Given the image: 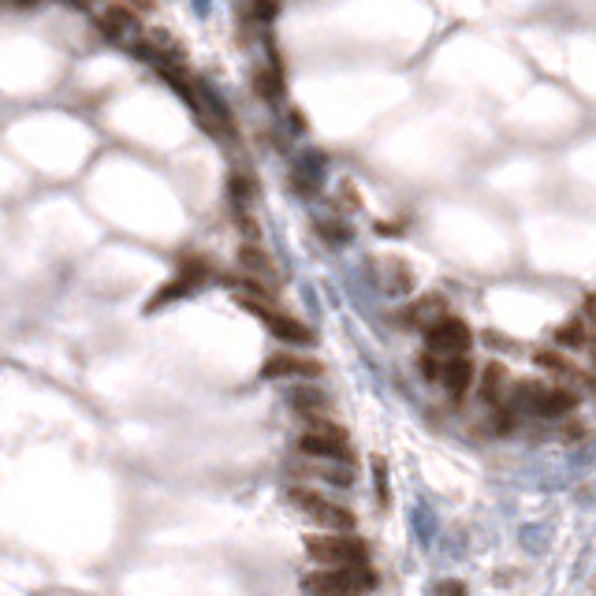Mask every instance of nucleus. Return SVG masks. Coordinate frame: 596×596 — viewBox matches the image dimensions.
Masks as SVG:
<instances>
[{
    "label": "nucleus",
    "mask_w": 596,
    "mask_h": 596,
    "mask_svg": "<svg viewBox=\"0 0 596 596\" xmlns=\"http://www.w3.org/2000/svg\"><path fill=\"white\" fill-rule=\"evenodd\" d=\"M373 571L365 563H351V567H328V571H313L306 578V589L313 596H358L373 589Z\"/></svg>",
    "instance_id": "f257e3e1"
},
{
    "label": "nucleus",
    "mask_w": 596,
    "mask_h": 596,
    "mask_svg": "<svg viewBox=\"0 0 596 596\" xmlns=\"http://www.w3.org/2000/svg\"><path fill=\"white\" fill-rule=\"evenodd\" d=\"M384 276H388L384 284H388V291H392V295H402V291H411V288H414V272H411V265L399 261V258H388Z\"/></svg>",
    "instance_id": "f8f14e48"
},
{
    "label": "nucleus",
    "mask_w": 596,
    "mask_h": 596,
    "mask_svg": "<svg viewBox=\"0 0 596 596\" xmlns=\"http://www.w3.org/2000/svg\"><path fill=\"white\" fill-rule=\"evenodd\" d=\"M429 313H436V317H448V306H444V298H440V295H425V298L411 309V321L425 325V321H429Z\"/></svg>",
    "instance_id": "dca6fc26"
},
{
    "label": "nucleus",
    "mask_w": 596,
    "mask_h": 596,
    "mask_svg": "<svg viewBox=\"0 0 596 596\" xmlns=\"http://www.w3.org/2000/svg\"><path fill=\"white\" fill-rule=\"evenodd\" d=\"M298 448L306 455H321V459H351L347 432H343L339 425H332V421H325V418H313V425L298 440Z\"/></svg>",
    "instance_id": "423d86ee"
},
{
    "label": "nucleus",
    "mask_w": 596,
    "mask_h": 596,
    "mask_svg": "<svg viewBox=\"0 0 596 596\" xmlns=\"http://www.w3.org/2000/svg\"><path fill=\"white\" fill-rule=\"evenodd\" d=\"M444 388L459 399V395H466V388L474 384V362H469L466 355H459V358H444Z\"/></svg>",
    "instance_id": "1a4fd4ad"
},
{
    "label": "nucleus",
    "mask_w": 596,
    "mask_h": 596,
    "mask_svg": "<svg viewBox=\"0 0 596 596\" xmlns=\"http://www.w3.org/2000/svg\"><path fill=\"white\" fill-rule=\"evenodd\" d=\"M507 369L504 365H499V362H492L488 369H485V381H481V395L488 399V402H499V399H504V388H507Z\"/></svg>",
    "instance_id": "4468645a"
},
{
    "label": "nucleus",
    "mask_w": 596,
    "mask_h": 596,
    "mask_svg": "<svg viewBox=\"0 0 596 596\" xmlns=\"http://www.w3.org/2000/svg\"><path fill=\"white\" fill-rule=\"evenodd\" d=\"M232 194H235L239 209H246V202L254 198V183H250V175H232Z\"/></svg>",
    "instance_id": "6ab92c4d"
},
{
    "label": "nucleus",
    "mask_w": 596,
    "mask_h": 596,
    "mask_svg": "<svg viewBox=\"0 0 596 596\" xmlns=\"http://www.w3.org/2000/svg\"><path fill=\"white\" fill-rule=\"evenodd\" d=\"M537 365H544V369H552V373H578L574 369V362L567 358V355H559V351H537Z\"/></svg>",
    "instance_id": "f3484780"
},
{
    "label": "nucleus",
    "mask_w": 596,
    "mask_h": 596,
    "mask_svg": "<svg viewBox=\"0 0 596 596\" xmlns=\"http://www.w3.org/2000/svg\"><path fill=\"white\" fill-rule=\"evenodd\" d=\"M291 402H295V411H302V414H317V411H325V406H328V399H325L317 388H298V392H291Z\"/></svg>",
    "instance_id": "2eb2a0df"
},
{
    "label": "nucleus",
    "mask_w": 596,
    "mask_h": 596,
    "mask_svg": "<svg viewBox=\"0 0 596 596\" xmlns=\"http://www.w3.org/2000/svg\"><path fill=\"white\" fill-rule=\"evenodd\" d=\"M239 269H246L250 276H258V279H272L276 276V265L269 261V254L261 246H239Z\"/></svg>",
    "instance_id": "9b49d317"
},
{
    "label": "nucleus",
    "mask_w": 596,
    "mask_h": 596,
    "mask_svg": "<svg viewBox=\"0 0 596 596\" xmlns=\"http://www.w3.org/2000/svg\"><path fill=\"white\" fill-rule=\"evenodd\" d=\"M288 496H291V504L302 507L317 525L336 529V533H351L355 515L343 507V504H336V499H328V496H321V492H309V488H291Z\"/></svg>",
    "instance_id": "7ed1b4c3"
},
{
    "label": "nucleus",
    "mask_w": 596,
    "mask_h": 596,
    "mask_svg": "<svg viewBox=\"0 0 596 596\" xmlns=\"http://www.w3.org/2000/svg\"><path fill=\"white\" fill-rule=\"evenodd\" d=\"M425 343H429V351H432V355H440V358H459V355L469 351L474 336H469L466 321H459V317H451V313H448V317L432 321V325L425 328Z\"/></svg>",
    "instance_id": "20e7f679"
},
{
    "label": "nucleus",
    "mask_w": 596,
    "mask_h": 596,
    "mask_svg": "<svg viewBox=\"0 0 596 596\" xmlns=\"http://www.w3.org/2000/svg\"><path fill=\"white\" fill-rule=\"evenodd\" d=\"M589 339H592V332H589V325L582 317H574V321L555 328V343H559V347H589Z\"/></svg>",
    "instance_id": "ddd939ff"
},
{
    "label": "nucleus",
    "mask_w": 596,
    "mask_h": 596,
    "mask_svg": "<svg viewBox=\"0 0 596 596\" xmlns=\"http://www.w3.org/2000/svg\"><path fill=\"white\" fill-rule=\"evenodd\" d=\"M585 313H589V317L596 321V295H589V298H585Z\"/></svg>",
    "instance_id": "5701e85b"
},
{
    "label": "nucleus",
    "mask_w": 596,
    "mask_h": 596,
    "mask_svg": "<svg viewBox=\"0 0 596 596\" xmlns=\"http://www.w3.org/2000/svg\"><path fill=\"white\" fill-rule=\"evenodd\" d=\"M8 5H12V8H34L38 0H8Z\"/></svg>",
    "instance_id": "b1692460"
},
{
    "label": "nucleus",
    "mask_w": 596,
    "mask_h": 596,
    "mask_svg": "<svg viewBox=\"0 0 596 596\" xmlns=\"http://www.w3.org/2000/svg\"><path fill=\"white\" fill-rule=\"evenodd\" d=\"M592 365H596V347H592Z\"/></svg>",
    "instance_id": "393cba45"
},
{
    "label": "nucleus",
    "mask_w": 596,
    "mask_h": 596,
    "mask_svg": "<svg viewBox=\"0 0 596 596\" xmlns=\"http://www.w3.org/2000/svg\"><path fill=\"white\" fill-rule=\"evenodd\" d=\"M317 232H321L328 242H347V235H351L347 228L339 224V221H321V224H317Z\"/></svg>",
    "instance_id": "aec40b11"
},
{
    "label": "nucleus",
    "mask_w": 596,
    "mask_h": 596,
    "mask_svg": "<svg viewBox=\"0 0 596 596\" xmlns=\"http://www.w3.org/2000/svg\"><path fill=\"white\" fill-rule=\"evenodd\" d=\"M242 306H246V309H254L258 317L265 321V328H269L276 339H284V343H298V347H309V343L317 339L309 325H302L298 317H288V313H279V309L265 306V298H242Z\"/></svg>",
    "instance_id": "39448f33"
},
{
    "label": "nucleus",
    "mask_w": 596,
    "mask_h": 596,
    "mask_svg": "<svg viewBox=\"0 0 596 596\" xmlns=\"http://www.w3.org/2000/svg\"><path fill=\"white\" fill-rule=\"evenodd\" d=\"M306 552L328 563V567H351V563H365V541H358L355 533H317V537H306Z\"/></svg>",
    "instance_id": "f03ea898"
},
{
    "label": "nucleus",
    "mask_w": 596,
    "mask_h": 596,
    "mask_svg": "<svg viewBox=\"0 0 596 596\" xmlns=\"http://www.w3.org/2000/svg\"><path fill=\"white\" fill-rule=\"evenodd\" d=\"M254 82H258V90L265 93V98H276V93L284 90V82H279V71H276V68H261Z\"/></svg>",
    "instance_id": "a211bd4d"
},
{
    "label": "nucleus",
    "mask_w": 596,
    "mask_h": 596,
    "mask_svg": "<svg viewBox=\"0 0 596 596\" xmlns=\"http://www.w3.org/2000/svg\"><path fill=\"white\" fill-rule=\"evenodd\" d=\"M325 365L317 358H306V355H291V351H279L272 358H265L261 365V376L265 381H288V376H302V381H313V376H321Z\"/></svg>",
    "instance_id": "0eeeda50"
},
{
    "label": "nucleus",
    "mask_w": 596,
    "mask_h": 596,
    "mask_svg": "<svg viewBox=\"0 0 596 596\" xmlns=\"http://www.w3.org/2000/svg\"><path fill=\"white\" fill-rule=\"evenodd\" d=\"M578 406V395L571 388H544V395L537 399V414L541 418H559V414H571Z\"/></svg>",
    "instance_id": "9d476101"
},
{
    "label": "nucleus",
    "mask_w": 596,
    "mask_h": 596,
    "mask_svg": "<svg viewBox=\"0 0 596 596\" xmlns=\"http://www.w3.org/2000/svg\"><path fill=\"white\" fill-rule=\"evenodd\" d=\"M64 5H71V8H93L98 0H64Z\"/></svg>",
    "instance_id": "4be33fe9"
},
{
    "label": "nucleus",
    "mask_w": 596,
    "mask_h": 596,
    "mask_svg": "<svg viewBox=\"0 0 596 596\" xmlns=\"http://www.w3.org/2000/svg\"><path fill=\"white\" fill-rule=\"evenodd\" d=\"M131 12H138V15H146V12H153L156 8V0H123Z\"/></svg>",
    "instance_id": "412c9836"
},
{
    "label": "nucleus",
    "mask_w": 596,
    "mask_h": 596,
    "mask_svg": "<svg viewBox=\"0 0 596 596\" xmlns=\"http://www.w3.org/2000/svg\"><path fill=\"white\" fill-rule=\"evenodd\" d=\"M98 30L109 42H131V38H138V12H131L123 0L105 5L98 12Z\"/></svg>",
    "instance_id": "6e6552de"
}]
</instances>
